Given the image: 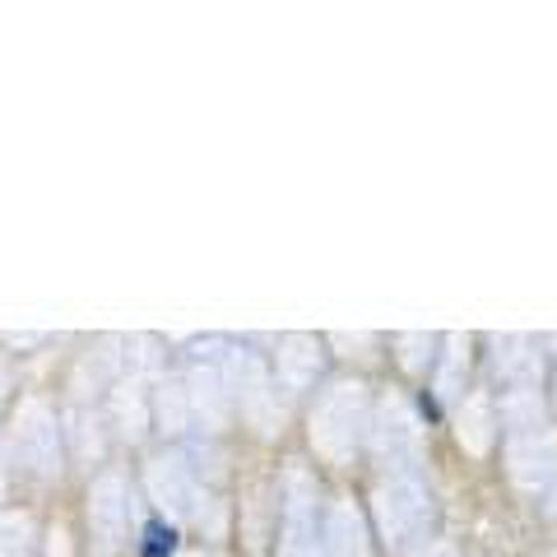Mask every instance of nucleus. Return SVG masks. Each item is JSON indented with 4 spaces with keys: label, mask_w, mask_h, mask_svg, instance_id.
I'll use <instances>...</instances> for the list:
<instances>
[{
    "label": "nucleus",
    "mask_w": 557,
    "mask_h": 557,
    "mask_svg": "<svg viewBox=\"0 0 557 557\" xmlns=\"http://www.w3.org/2000/svg\"><path fill=\"white\" fill-rule=\"evenodd\" d=\"M177 544H182L177 525H168V520H149L139 553H145V557H177Z\"/></svg>",
    "instance_id": "obj_1"
}]
</instances>
